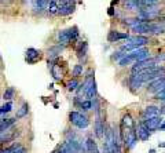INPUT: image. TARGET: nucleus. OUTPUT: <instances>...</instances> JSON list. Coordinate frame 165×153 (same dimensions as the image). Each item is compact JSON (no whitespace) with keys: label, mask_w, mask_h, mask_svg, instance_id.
Here are the masks:
<instances>
[{"label":"nucleus","mask_w":165,"mask_h":153,"mask_svg":"<svg viewBox=\"0 0 165 153\" xmlns=\"http://www.w3.org/2000/svg\"><path fill=\"white\" fill-rule=\"evenodd\" d=\"M77 57H84L87 55V51H88V44L87 41H80L77 46Z\"/></svg>","instance_id":"20"},{"label":"nucleus","mask_w":165,"mask_h":153,"mask_svg":"<svg viewBox=\"0 0 165 153\" xmlns=\"http://www.w3.org/2000/svg\"><path fill=\"white\" fill-rule=\"evenodd\" d=\"M14 97H15V88H14V87H8L7 90L3 92V100L7 101V102L11 101Z\"/></svg>","instance_id":"21"},{"label":"nucleus","mask_w":165,"mask_h":153,"mask_svg":"<svg viewBox=\"0 0 165 153\" xmlns=\"http://www.w3.org/2000/svg\"><path fill=\"white\" fill-rule=\"evenodd\" d=\"M32 7L34 11L41 12L43 10H46L47 7V0H32Z\"/></svg>","instance_id":"17"},{"label":"nucleus","mask_w":165,"mask_h":153,"mask_svg":"<svg viewBox=\"0 0 165 153\" xmlns=\"http://www.w3.org/2000/svg\"><path fill=\"white\" fill-rule=\"evenodd\" d=\"M155 61H165V53L161 54V55H158L157 58H155Z\"/></svg>","instance_id":"30"},{"label":"nucleus","mask_w":165,"mask_h":153,"mask_svg":"<svg viewBox=\"0 0 165 153\" xmlns=\"http://www.w3.org/2000/svg\"><path fill=\"white\" fill-rule=\"evenodd\" d=\"M2 110H3V113H8V112H11V110H12V102H11V101L6 102V104L2 106Z\"/></svg>","instance_id":"27"},{"label":"nucleus","mask_w":165,"mask_h":153,"mask_svg":"<svg viewBox=\"0 0 165 153\" xmlns=\"http://www.w3.org/2000/svg\"><path fill=\"white\" fill-rule=\"evenodd\" d=\"M160 22H161V25H163V26L165 28V20H163V21H160Z\"/></svg>","instance_id":"36"},{"label":"nucleus","mask_w":165,"mask_h":153,"mask_svg":"<svg viewBox=\"0 0 165 153\" xmlns=\"http://www.w3.org/2000/svg\"><path fill=\"white\" fill-rule=\"evenodd\" d=\"M163 117L161 116H157V117H151V119H147L145 120V122H140L145 124V127L149 130L150 132H154L155 130H158V127H160V124L163 123Z\"/></svg>","instance_id":"5"},{"label":"nucleus","mask_w":165,"mask_h":153,"mask_svg":"<svg viewBox=\"0 0 165 153\" xmlns=\"http://www.w3.org/2000/svg\"><path fill=\"white\" fill-rule=\"evenodd\" d=\"M10 2H14V0H10Z\"/></svg>","instance_id":"38"},{"label":"nucleus","mask_w":165,"mask_h":153,"mask_svg":"<svg viewBox=\"0 0 165 153\" xmlns=\"http://www.w3.org/2000/svg\"><path fill=\"white\" fill-rule=\"evenodd\" d=\"M149 153H157V152H155V149H149Z\"/></svg>","instance_id":"35"},{"label":"nucleus","mask_w":165,"mask_h":153,"mask_svg":"<svg viewBox=\"0 0 165 153\" xmlns=\"http://www.w3.org/2000/svg\"><path fill=\"white\" fill-rule=\"evenodd\" d=\"M2 2H4V0H0V3H2Z\"/></svg>","instance_id":"37"},{"label":"nucleus","mask_w":165,"mask_h":153,"mask_svg":"<svg viewBox=\"0 0 165 153\" xmlns=\"http://www.w3.org/2000/svg\"><path fill=\"white\" fill-rule=\"evenodd\" d=\"M17 122L15 117H8V119H0V132L6 131V130L11 128L14 126V123Z\"/></svg>","instance_id":"16"},{"label":"nucleus","mask_w":165,"mask_h":153,"mask_svg":"<svg viewBox=\"0 0 165 153\" xmlns=\"http://www.w3.org/2000/svg\"><path fill=\"white\" fill-rule=\"evenodd\" d=\"M82 72H84V69H82V65H81V63H77V65L73 68V76H74V79H77L78 76H81Z\"/></svg>","instance_id":"26"},{"label":"nucleus","mask_w":165,"mask_h":153,"mask_svg":"<svg viewBox=\"0 0 165 153\" xmlns=\"http://www.w3.org/2000/svg\"><path fill=\"white\" fill-rule=\"evenodd\" d=\"M136 128V127H135ZM135 128H124L120 127V141L123 142V145L127 149H134L136 142H138V137H136Z\"/></svg>","instance_id":"1"},{"label":"nucleus","mask_w":165,"mask_h":153,"mask_svg":"<svg viewBox=\"0 0 165 153\" xmlns=\"http://www.w3.org/2000/svg\"><path fill=\"white\" fill-rule=\"evenodd\" d=\"M154 100H158V101H161V102H165V90L161 91V92H158V94H155L154 95Z\"/></svg>","instance_id":"28"},{"label":"nucleus","mask_w":165,"mask_h":153,"mask_svg":"<svg viewBox=\"0 0 165 153\" xmlns=\"http://www.w3.org/2000/svg\"><path fill=\"white\" fill-rule=\"evenodd\" d=\"M40 59V51L36 49H28L26 50V62L28 63H36Z\"/></svg>","instance_id":"13"},{"label":"nucleus","mask_w":165,"mask_h":153,"mask_svg":"<svg viewBox=\"0 0 165 153\" xmlns=\"http://www.w3.org/2000/svg\"><path fill=\"white\" fill-rule=\"evenodd\" d=\"M147 90H149V92H151V94H154V95L164 91L165 90V77H158L153 81H150Z\"/></svg>","instance_id":"4"},{"label":"nucleus","mask_w":165,"mask_h":153,"mask_svg":"<svg viewBox=\"0 0 165 153\" xmlns=\"http://www.w3.org/2000/svg\"><path fill=\"white\" fill-rule=\"evenodd\" d=\"M158 130H160V131H165V119L163 120V123L160 124V127H158Z\"/></svg>","instance_id":"31"},{"label":"nucleus","mask_w":165,"mask_h":153,"mask_svg":"<svg viewBox=\"0 0 165 153\" xmlns=\"http://www.w3.org/2000/svg\"><path fill=\"white\" fill-rule=\"evenodd\" d=\"M94 130H95V135H96V138L102 139L103 135H105V123H103L102 119L96 117L95 124H94Z\"/></svg>","instance_id":"12"},{"label":"nucleus","mask_w":165,"mask_h":153,"mask_svg":"<svg viewBox=\"0 0 165 153\" xmlns=\"http://www.w3.org/2000/svg\"><path fill=\"white\" fill-rule=\"evenodd\" d=\"M59 2H61V6H59L58 15L65 17V15H69L74 11V4L72 2H62V0H59Z\"/></svg>","instance_id":"9"},{"label":"nucleus","mask_w":165,"mask_h":153,"mask_svg":"<svg viewBox=\"0 0 165 153\" xmlns=\"http://www.w3.org/2000/svg\"><path fill=\"white\" fill-rule=\"evenodd\" d=\"M158 148H160V149L165 148V141H164V142H160V143H158Z\"/></svg>","instance_id":"34"},{"label":"nucleus","mask_w":165,"mask_h":153,"mask_svg":"<svg viewBox=\"0 0 165 153\" xmlns=\"http://www.w3.org/2000/svg\"><path fill=\"white\" fill-rule=\"evenodd\" d=\"M69 122L80 130H84L90 126V119L81 112H77V110H72L69 113Z\"/></svg>","instance_id":"2"},{"label":"nucleus","mask_w":165,"mask_h":153,"mask_svg":"<svg viewBox=\"0 0 165 153\" xmlns=\"http://www.w3.org/2000/svg\"><path fill=\"white\" fill-rule=\"evenodd\" d=\"M78 84H80V83H78V80L77 79H70V80L68 81V84H66V88H68V91H76L77 90V87H78Z\"/></svg>","instance_id":"23"},{"label":"nucleus","mask_w":165,"mask_h":153,"mask_svg":"<svg viewBox=\"0 0 165 153\" xmlns=\"http://www.w3.org/2000/svg\"><path fill=\"white\" fill-rule=\"evenodd\" d=\"M145 2H146V4H147V6H151V4H154V3H157L158 0H145Z\"/></svg>","instance_id":"32"},{"label":"nucleus","mask_w":165,"mask_h":153,"mask_svg":"<svg viewBox=\"0 0 165 153\" xmlns=\"http://www.w3.org/2000/svg\"><path fill=\"white\" fill-rule=\"evenodd\" d=\"M120 127H124V128H135L136 123H135L134 117H132L129 113L124 114L123 119H121V124H120Z\"/></svg>","instance_id":"14"},{"label":"nucleus","mask_w":165,"mask_h":153,"mask_svg":"<svg viewBox=\"0 0 165 153\" xmlns=\"http://www.w3.org/2000/svg\"><path fill=\"white\" fill-rule=\"evenodd\" d=\"M29 113V104L28 102H24L21 105V108L17 110V114H15V119H24L26 114Z\"/></svg>","instance_id":"18"},{"label":"nucleus","mask_w":165,"mask_h":153,"mask_svg":"<svg viewBox=\"0 0 165 153\" xmlns=\"http://www.w3.org/2000/svg\"><path fill=\"white\" fill-rule=\"evenodd\" d=\"M61 51H62V47H61V46H58V47H51V49H48L47 54H48V57L52 59V58H55L58 54H61Z\"/></svg>","instance_id":"24"},{"label":"nucleus","mask_w":165,"mask_h":153,"mask_svg":"<svg viewBox=\"0 0 165 153\" xmlns=\"http://www.w3.org/2000/svg\"><path fill=\"white\" fill-rule=\"evenodd\" d=\"M107 14H109L110 17H113V15H114V8H113V7H110V8H109V11H107Z\"/></svg>","instance_id":"33"},{"label":"nucleus","mask_w":165,"mask_h":153,"mask_svg":"<svg viewBox=\"0 0 165 153\" xmlns=\"http://www.w3.org/2000/svg\"><path fill=\"white\" fill-rule=\"evenodd\" d=\"M68 33H69V39H70V41L77 40V37H78V28H77V26L69 28V29H68Z\"/></svg>","instance_id":"22"},{"label":"nucleus","mask_w":165,"mask_h":153,"mask_svg":"<svg viewBox=\"0 0 165 153\" xmlns=\"http://www.w3.org/2000/svg\"><path fill=\"white\" fill-rule=\"evenodd\" d=\"M160 116V106H157V105H149V106L145 108L143 110V116H142V122H145V120L147 119H151V117H157Z\"/></svg>","instance_id":"6"},{"label":"nucleus","mask_w":165,"mask_h":153,"mask_svg":"<svg viewBox=\"0 0 165 153\" xmlns=\"http://www.w3.org/2000/svg\"><path fill=\"white\" fill-rule=\"evenodd\" d=\"M135 131H136V137H138L139 141H143V142L149 141V139H150V137H151V132L146 128L143 123H139L138 126H136Z\"/></svg>","instance_id":"7"},{"label":"nucleus","mask_w":165,"mask_h":153,"mask_svg":"<svg viewBox=\"0 0 165 153\" xmlns=\"http://www.w3.org/2000/svg\"><path fill=\"white\" fill-rule=\"evenodd\" d=\"M56 39H58V43H59V44H62V46H65V44L70 43V39H69L68 29L59 32V33H58V36H56Z\"/></svg>","instance_id":"19"},{"label":"nucleus","mask_w":165,"mask_h":153,"mask_svg":"<svg viewBox=\"0 0 165 153\" xmlns=\"http://www.w3.org/2000/svg\"><path fill=\"white\" fill-rule=\"evenodd\" d=\"M161 114H165V102H163L161 106H160V116Z\"/></svg>","instance_id":"29"},{"label":"nucleus","mask_w":165,"mask_h":153,"mask_svg":"<svg viewBox=\"0 0 165 153\" xmlns=\"http://www.w3.org/2000/svg\"><path fill=\"white\" fill-rule=\"evenodd\" d=\"M154 66H158L157 65V61H155L154 58H149V59H145V61L135 62L134 66L131 68V75H135V73L142 72V71H145V69L154 68Z\"/></svg>","instance_id":"3"},{"label":"nucleus","mask_w":165,"mask_h":153,"mask_svg":"<svg viewBox=\"0 0 165 153\" xmlns=\"http://www.w3.org/2000/svg\"><path fill=\"white\" fill-rule=\"evenodd\" d=\"M129 37L128 32H118V30H110L107 35V40L109 41H120V40H127Z\"/></svg>","instance_id":"8"},{"label":"nucleus","mask_w":165,"mask_h":153,"mask_svg":"<svg viewBox=\"0 0 165 153\" xmlns=\"http://www.w3.org/2000/svg\"><path fill=\"white\" fill-rule=\"evenodd\" d=\"M84 145H85V153H99V149H98L96 142H95L92 138L85 139Z\"/></svg>","instance_id":"15"},{"label":"nucleus","mask_w":165,"mask_h":153,"mask_svg":"<svg viewBox=\"0 0 165 153\" xmlns=\"http://www.w3.org/2000/svg\"><path fill=\"white\" fill-rule=\"evenodd\" d=\"M80 109H82L84 112H87V110H92V101H88V100H84L80 104Z\"/></svg>","instance_id":"25"},{"label":"nucleus","mask_w":165,"mask_h":153,"mask_svg":"<svg viewBox=\"0 0 165 153\" xmlns=\"http://www.w3.org/2000/svg\"><path fill=\"white\" fill-rule=\"evenodd\" d=\"M59 6H61V2H59V0H47L46 10L50 15H58Z\"/></svg>","instance_id":"11"},{"label":"nucleus","mask_w":165,"mask_h":153,"mask_svg":"<svg viewBox=\"0 0 165 153\" xmlns=\"http://www.w3.org/2000/svg\"><path fill=\"white\" fill-rule=\"evenodd\" d=\"M2 153H26V148L22 146L21 143H12V145L7 146V148L0 149Z\"/></svg>","instance_id":"10"}]
</instances>
